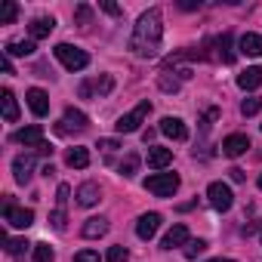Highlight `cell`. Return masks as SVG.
I'll list each match as a JSON object with an SVG mask.
<instances>
[{"label":"cell","instance_id":"cell-13","mask_svg":"<svg viewBox=\"0 0 262 262\" xmlns=\"http://www.w3.org/2000/svg\"><path fill=\"white\" fill-rule=\"evenodd\" d=\"M86 114L83 111H77V108H65V117H62V123H59V133H68V129H86Z\"/></svg>","mask_w":262,"mask_h":262},{"label":"cell","instance_id":"cell-22","mask_svg":"<svg viewBox=\"0 0 262 262\" xmlns=\"http://www.w3.org/2000/svg\"><path fill=\"white\" fill-rule=\"evenodd\" d=\"M77 204H80V207L99 204V185H96V182H83V185L77 188Z\"/></svg>","mask_w":262,"mask_h":262},{"label":"cell","instance_id":"cell-35","mask_svg":"<svg viewBox=\"0 0 262 262\" xmlns=\"http://www.w3.org/2000/svg\"><path fill=\"white\" fill-rule=\"evenodd\" d=\"M68 194H71V188H68V185H59V191H56V204H59V210H65Z\"/></svg>","mask_w":262,"mask_h":262},{"label":"cell","instance_id":"cell-34","mask_svg":"<svg viewBox=\"0 0 262 262\" xmlns=\"http://www.w3.org/2000/svg\"><path fill=\"white\" fill-rule=\"evenodd\" d=\"M50 222H53V228H56V231H65V222H68L65 210H56V213L50 216Z\"/></svg>","mask_w":262,"mask_h":262},{"label":"cell","instance_id":"cell-24","mask_svg":"<svg viewBox=\"0 0 262 262\" xmlns=\"http://www.w3.org/2000/svg\"><path fill=\"white\" fill-rule=\"evenodd\" d=\"M111 86H114V80L105 74L102 80H93V83L86 80V83H80V96H90L93 90H99V96H105V93H111Z\"/></svg>","mask_w":262,"mask_h":262},{"label":"cell","instance_id":"cell-32","mask_svg":"<svg viewBox=\"0 0 262 262\" xmlns=\"http://www.w3.org/2000/svg\"><path fill=\"white\" fill-rule=\"evenodd\" d=\"M105 259H108V262H126V259H129V250L117 244V247H111V250H108V256H105Z\"/></svg>","mask_w":262,"mask_h":262},{"label":"cell","instance_id":"cell-39","mask_svg":"<svg viewBox=\"0 0 262 262\" xmlns=\"http://www.w3.org/2000/svg\"><path fill=\"white\" fill-rule=\"evenodd\" d=\"M102 10H105L108 16H120V7H117V4H102Z\"/></svg>","mask_w":262,"mask_h":262},{"label":"cell","instance_id":"cell-40","mask_svg":"<svg viewBox=\"0 0 262 262\" xmlns=\"http://www.w3.org/2000/svg\"><path fill=\"white\" fill-rule=\"evenodd\" d=\"M228 173H231V179H234V182H244V179H247V176H244V170H241V167H231V170H228Z\"/></svg>","mask_w":262,"mask_h":262},{"label":"cell","instance_id":"cell-41","mask_svg":"<svg viewBox=\"0 0 262 262\" xmlns=\"http://www.w3.org/2000/svg\"><path fill=\"white\" fill-rule=\"evenodd\" d=\"M0 65H4V71H7V74H13V62H10V56L0 59Z\"/></svg>","mask_w":262,"mask_h":262},{"label":"cell","instance_id":"cell-26","mask_svg":"<svg viewBox=\"0 0 262 262\" xmlns=\"http://www.w3.org/2000/svg\"><path fill=\"white\" fill-rule=\"evenodd\" d=\"M259 111H262V99H259V96H250V99L241 102V114H244V117H253V114H259Z\"/></svg>","mask_w":262,"mask_h":262},{"label":"cell","instance_id":"cell-31","mask_svg":"<svg viewBox=\"0 0 262 262\" xmlns=\"http://www.w3.org/2000/svg\"><path fill=\"white\" fill-rule=\"evenodd\" d=\"M4 244H7V253H13V256H16V253H22V250L28 247V241H25V237H4Z\"/></svg>","mask_w":262,"mask_h":262},{"label":"cell","instance_id":"cell-36","mask_svg":"<svg viewBox=\"0 0 262 262\" xmlns=\"http://www.w3.org/2000/svg\"><path fill=\"white\" fill-rule=\"evenodd\" d=\"M74 262H102V259H99V253H93V250H80V253L74 256Z\"/></svg>","mask_w":262,"mask_h":262},{"label":"cell","instance_id":"cell-21","mask_svg":"<svg viewBox=\"0 0 262 262\" xmlns=\"http://www.w3.org/2000/svg\"><path fill=\"white\" fill-rule=\"evenodd\" d=\"M65 164L71 170H83V167H90V151L86 148H68L65 151Z\"/></svg>","mask_w":262,"mask_h":262},{"label":"cell","instance_id":"cell-25","mask_svg":"<svg viewBox=\"0 0 262 262\" xmlns=\"http://www.w3.org/2000/svg\"><path fill=\"white\" fill-rule=\"evenodd\" d=\"M19 16V4H13V0H7L4 7H0V25H13Z\"/></svg>","mask_w":262,"mask_h":262},{"label":"cell","instance_id":"cell-5","mask_svg":"<svg viewBox=\"0 0 262 262\" xmlns=\"http://www.w3.org/2000/svg\"><path fill=\"white\" fill-rule=\"evenodd\" d=\"M207 198H210L213 210H219V213L231 210V204H234V194H231V188H228L225 182H213V185L207 188Z\"/></svg>","mask_w":262,"mask_h":262},{"label":"cell","instance_id":"cell-33","mask_svg":"<svg viewBox=\"0 0 262 262\" xmlns=\"http://www.w3.org/2000/svg\"><path fill=\"white\" fill-rule=\"evenodd\" d=\"M74 19H77V25H90V19H93V10H90L86 4H80V7H77V13H74Z\"/></svg>","mask_w":262,"mask_h":262},{"label":"cell","instance_id":"cell-12","mask_svg":"<svg viewBox=\"0 0 262 262\" xmlns=\"http://www.w3.org/2000/svg\"><path fill=\"white\" fill-rule=\"evenodd\" d=\"M188 241H191V237H188V228H185V225L179 222V225H173V228H170V231L164 234L161 247H164V250H176V247H185Z\"/></svg>","mask_w":262,"mask_h":262},{"label":"cell","instance_id":"cell-29","mask_svg":"<svg viewBox=\"0 0 262 262\" xmlns=\"http://www.w3.org/2000/svg\"><path fill=\"white\" fill-rule=\"evenodd\" d=\"M219 59L228 65V62H234V53H231V34H222L219 37Z\"/></svg>","mask_w":262,"mask_h":262},{"label":"cell","instance_id":"cell-1","mask_svg":"<svg viewBox=\"0 0 262 262\" xmlns=\"http://www.w3.org/2000/svg\"><path fill=\"white\" fill-rule=\"evenodd\" d=\"M161 37H164V19H161V10L151 7L148 13L139 16V25L129 37V50L142 59H155L161 50Z\"/></svg>","mask_w":262,"mask_h":262},{"label":"cell","instance_id":"cell-11","mask_svg":"<svg viewBox=\"0 0 262 262\" xmlns=\"http://www.w3.org/2000/svg\"><path fill=\"white\" fill-rule=\"evenodd\" d=\"M25 99H28V108H31L37 117H47V111H50V96H47L43 90L31 86V90L25 93Z\"/></svg>","mask_w":262,"mask_h":262},{"label":"cell","instance_id":"cell-43","mask_svg":"<svg viewBox=\"0 0 262 262\" xmlns=\"http://www.w3.org/2000/svg\"><path fill=\"white\" fill-rule=\"evenodd\" d=\"M256 185H259V188H262V173H259V182H256Z\"/></svg>","mask_w":262,"mask_h":262},{"label":"cell","instance_id":"cell-9","mask_svg":"<svg viewBox=\"0 0 262 262\" xmlns=\"http://www.w3.org/2000/svg\"><path fill=\"white\" fill-rule=\"evenodd\" d=\"M158 228H161V213H142L139 222H136V234L142 241H151L158 234Z\"/></svg>","mask_w":262,"mask_h":262},{"label":"cell","instance_id":"cell-18","mask_svg":"<svg viewBox=\"0 0 262 262\" xmlns=\"http://www.w3.org/2000/svg\"><path fill=\"white\" fill-rule=\"evenodd\" d=\"M241 53L244 56H253V59H259L262 56V34H253V31H247L244 37H241Z\"/></svg>","mask_w":262,"mask_h":262},{"label":"cell","instance_id":"cell-27","mask_svg":"<svg viewBox=\"0 0 262 262\" xmlns=\"http://www.w3.org/2000/svg\"><path fill=\"white\" fill-rule=\"evenodd\" d=\"M34 262H56V250L50 244H34Z\"/></svg>","mask_w":262,"mask_h":262},{"label":"cell","instance_id":"cell-16","mask_svg":"<svg viewBox=\"0 0 262 262\" xmlns=\"http://www.w3.org/2000/svg\"><path fill=\"white\" fill-rule=\"evenodd\" d=\"M173 164V148H161V145H148V167L164 170Z\"/></svg>","mask_w":262,"mask_h":262},{"label":"cell","instance_id":"cell-15","mask_svg":"<svg viewBox=\"0 0 262 262\" xmlns=\"http://www.w3.org/2000/svg\"><path fill=\"white\" fill-rule=\"evenodd\" d=\"M53 28H56V19L53 16H40V19H34L28 25V34H31V40H43V37L53 34Z\"/></svg>","mask_w":262,"mask_h":262},{"label":"cell","instance_id":"cell-38","mask_svg":"<svg viewBox=\"0 0 262 262\" xmlns=\"http://www.w3.org/2000/svg\"><path fill=\"white\" fill-rule=\"evenodd\" d=\"M99 148H105V151H114V148H120V145H117V139H99Z\"/></svg>","mask_w":262,"mask_h":262},{"label":"cell","instance_id":"cell-7","mask_svg":"<svg viewBox=\"0 0 262 262\" xmlns=\"http://www.w3.org/2000/svg\"><path fill=\"white\" fill-rule=\"evenodd\" d=\"M13 142H19V145H25V148H40V145H43V129H40L37 123H31V126H25V129H16V133H13Z\"/></svg>","mask_w":262,"mask_h":262},{"label":"cell","instance_id":"cell-8","mask_svg":"<svg viewBox=\"0 0 262 262\" xmlns=\"http://www.w3.org/2000/svg\"><path fill=\"white\" fill-rule=\"evenodd\" d=\"M247 148H250V139H247L244 133H231V136L222 139V155H225V158H241Z\"/></svg>","mask_w":262,"mask_h":262},{"label":"cell","instance_id":"cell-2","mask_svg":"<svg viewBox=\"0 0 262 262\" xmlns=\"http://www.w3.org/2000/svg\"><path fill=\"white\" fill-rule=\"evenodd\" d=\"M56 59L68 68V71H83L86 65H90V56H86V50H80V47H71V43H56Z\"/></svg>","mask_w":262,"mask_h":262},{"label":"cell","instance_id":"cell-14","mask_svg":"<svg viewBox=\"0 0 262 262\" xmlns=\"http://www.w3.org/2000/svg\"><path fill=\"white\" fill-rule=\"evenodd\" d=\"M31 170H34V155H19L13 161V176H16L19 185H25L31 179Z\"/></svg>","mask_w":262,"mask_h":262},{"label":"cell","instance_id":"cell-4","mask_svg":"<svg viewBox=\"0 0 262 262\" xmlns=\"http://www.w3.org/2000/svg\"><path fill=\"white\" fill-rule=\"evenodd\" d=\"M148 111H151V102L145 99V102H139L129 114H120V117H117V123H114V129H117V133H136L139 123L148 117Z\"/></svg>","mask_w":262,"mask_h":262},{"label":"cell","instance_id":"cell-20","mask_svg":"<svg viewBox=\"0 0 262 262\" xmlns=\"http://www.w3.org/2000/svg\"><path fill=\"white\" fill-rule=\"evenodd\" d=\"M80 234H83V237H102V234H108V219H105V216L86 219L83 228H80Z\"/></svg>","mask_w":262,"mask_h":262},{"label":"cell","instance_id":"cell-28","mask_svg":"<svg viewBox=\"0 0 262 262\" xmlns=\"http://www.w3.org/2000/svg\"><path fill=\"white\" fill-rule=\"evenodd\" d=\"M136 170H139V155H126L123 158V164H120V176H136Z\"/></svg>","mask_w":262,"mask_h":262},{"label":"cell","instance_id":"cell-30","mask_svg":"<svg viewBox=\"0 0 262 262\" xmlns=\"http://www.w3.org/2000/svg\"><path fill=\"white\" fill-rule=\"evenodd\" d=\"M204 250H207V241H201V237L198 241H188L185 244V259H198Z\"/></svg>","mask_w":262,"mask_h":262},{"label":"cell","instance_id":"cell-6","mask_svg":"<svg viewBox=\"0 0 262 262\" xmlns=\"http://www.w3.org/2000/svg\"><path fill=\"white\" fill-rule=\"evenodd\" d=\"M4 219H7L13 228H28V225L34 222V210L16 207V204H10V201H7V207H4Z\"/></svg>","mask_w":262,"mask_h":262},{"label":"cell","instance_id":"cell-37","mask_svg":"<svg viewBox=\"0 0 262 262\" xmlns=\"http://www.w3.org/2000/svg\"><path fill=\"white\" fill-rule=\"evenodd\" d=\"M161 90H167V93L173 90V93H176V90H179V80H170L167 74H161Z\"/></svg>","mask_w":262,"mask_h":262},{"label":"cell","instance_id":"cell-42","mask_svg":"<svg viewBox=\"0 0 262 262\" xmlns=\"http://www.w3.org/2000/svg\"><path fill=\"white\" fill-rule=\"evenodd\" d=\"M210 262H234V259H210Z\"/></svg>","mask_w":262,"mask_h":262},{"label":"cell","instance_id":"cell-23","mask_svg":"<svg viewBox=\"0 0 262 262\" xmlns=\"http://www.w3.org/2000/svg\"><path fill=\"white\" fill-rule=\"evenodd\" d=\"M37 47H34V40H10L7 47H4V56H31Z\"/></svg>","mask_w":262,"mask_h":262},{"label":"cell","instance_id":"cell-17","mask_svg":"<svg viewBox=\"0 0 262 262\" xmlns=\"http://www.w3.org/2000/svg\"><path fill=\"white\" fill-rule=\"evenodd\" d=\"M237 86L247 90V93L259 90V86H262V68H247V71H241V74H237Z\"/></svg>","mask_w":262,"mask_h":262},{"label":"cell","instance_id":"cell-3","mask_svg":"<svg viewBox=\"0 0 262 262\" xmlns=\"http://www.w3.org/2000/svg\"><path fill=\"white\" fill-rule=\"evenodd\" d=\"M179 188V176L176 173H155L145 179V191L158 194V198H173Z\"/></svg>","mask_w":262,"mask_h":262},{"label":"cell","instance_id":"cell-10","mask_svg":"<svg viewBox=\"0 0 262 262\" xmlns=\"http://www.w3.org/2000/svg\"><path fill=\"white\" fill-rule=\"evenodd\" d=\"M161 133L170 136L173 142H185V139H188V126H185L179 117H164V120H161Z\"/></svg>","mask_w":262,"mask_h":262},{"label":"cell","instance_id":"cell-19","mask_svg":"<svg viewBox=\"0 0 262 262\" xmlns=\"http://www.w3.org/2000/svg\"><path fill=\"white\" fill-rule=\"evenodd\" d=\"M0 105H4V120L7 123H16L19 120V102L13 96V90H4L0 93Z\"/></svg>","mask_w":262,"mask_h":262}]
</instances>
